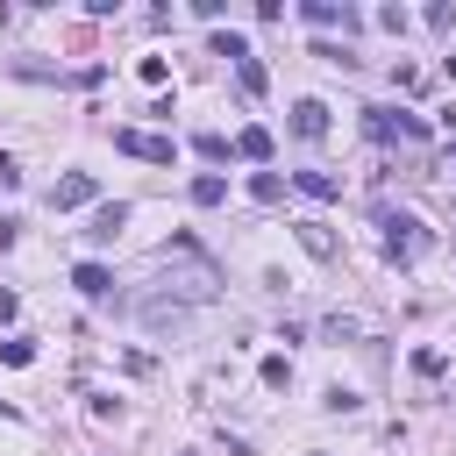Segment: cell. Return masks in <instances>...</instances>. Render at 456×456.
<instances>
[{"label": "cell", "instance_id": "6", "mask_svg": "<svg viewBox=\"0 0 456 456\" xmlns=\"http://www.w3.org/2000/svg\"><path fill=\"white\" fill-rule=\"evenodd\" d=\"M299 14H306V21H314V28H356V21H363V14H356V7H335V0H306V7H299Z\"/></svg>", "mask_w": 456, "mask_h": 456}, {"label": "cell", "instance_id": "3", "mask_svg": "<svg viewBox=\"0 0 456 456\" xmlns=\"http://www.w3.org/2000/svg\"><path fill=\"white\" fill-rule=\"evenodd\" d=\"M370 135H378V142H392V135H399V142H420L428 121H420V114H385V107H370Z\"/></svg>", "mask_w": 456, "mask_h": 456}, {"label": "cell", "instance_id": "14", "mask_svg": "<svg viewBox=\"0 0 456 456\" xmlns=\"http://www.w3.org/2000/svg\"><path fill=\"white\" fill-rule=\"evenodd\" d=\"M192 150H200V157H207V164H221V157H228V135H214V128H207V135H200V142H192Z\"/></svg>", "mask_w": 456, "mask_h": 456}, {"label": "cell", "instance_id": "11", "mask_svg": "<svg viewBox=\"0 0 456 456\" xmlns=\"http://www.w3.org/2000/svg\"><path fill=\"white\" fill-rule=\"evenodd\" d=\"M192 200H200V207H221V200H228V178L200 171V178H192Z\"/></svg>", "mask_w": 456, "mask_h": 456}, {"label": "cell", "instance_id": "17", "mask_svg": "<svg viewBox=\"0 0 456 456\" xmlns=\"http://www.w3.org/2000/svg\"><path fill=\"white\" fill-rule=\"evenodd\" d=\"M0 185H7V192L21 185V164H14V157H0Z\"/></svg>", "mask_w": 456, "mask_h": 456}, {"label": "cell", "instance_id": "15", "mask_svg": "<svg viewBox=\"0 0 456 456\" xmlns=\"http://www.w3.org/2000/svg\"><path fill=\"white\" fill-rule=\"evenodd\" d=\"M299 242H306V249H314V256H335V242H328V228H314V221H306V228H299Z\"/></svg>", "mask_w": 456, "mask_h": 456}, {"label": "cell", "instance_id": "12", "mask_svg": "<svg viewBox=\"0 0 456 456\" xmlns=\"http://www.w3.org/2000/svg\"><path fill=\"white\" fill-rule=\"evenodd\" d=\"M249 192H256L264 207H278V200H285V178H278V171H256V178H249Z\"/></svg>", "mask_w": 456, "mask_h": 456}, {"label": "cell", "instance_id": "16", "mask_svg": "<svg viewBox=\"0 0 456 456\" xmlns=\"http://www.w3.org/2000/svg\"><path fill=\"white\" fill-rule=\"evenodd\" d=\"M0 356H7V363H36V342H28V335H14V342H0Z\"/></svg>", "mask_w": 456, "mask_h": 456}, {"label": "cell", "instance_id": "10", "mask_svg": "<svg viewBox=\"0 0 456 456\" xmlns=\"http://www.w3.org/2000/svg\"><path fill=\"white\" fill-rule=\"evenodd\" d=\"M121 221H128V207H100V214H93V228H86V242H114V235H121Z\"/></svg>", "mask_w": 456, "mask_h": 456}, {"label": "cell", "instance_id": "9", "mask_svg": "<svg viewBox=\"0 0 456 456\" xmlns=\"http://www.w3.org/2000/svg\"><path fill=\"white\" fill-rule=\"evenodd\" d=\"M235 157H249V164H271V128H242V135H235Z\"/></svg>", "mask_w": 456, "mask_h": 456}, {"label": "cell", "instance_id": "1", "mask_svg": "<svg viewBox=\"0 0 456 456\" xmlns=\"http://www.w3.org/2000/svg\"><path fill=\"white\" fill-rule=\"evenodd\" d=\"M378 228H385V256H392V264H413V256L428 249V228H420L413 214H385Z\"/></svg>", "mask_w": 456, "mask_h": 456}, {"label": "cell", "instance_id": "5", "mask_svg": "<svg viewBox=\"0 0 456 456\" xmlns=\"http://www.w3.org/2000/svg\"><path fill=\"white\" fill-rule=\"evenodd\" d=\"M292 135H299V142H321V135H328V107H321V100H292Z\"/></svg>", "mask_w": 456, "mask_h": 456}, {"label": "cell", "instance_id": "13", "mask_svg": "<svg viewBox=\"0 0 456 456\" xmlns=\"http://www.w3.org/2000/svg\"><path fill=\"white\" fill-rule=\"evenodd\" d=\"M235 78H242V93H264V64H256V57H242V64H235Z\"/></svg>", "mask_w": 456, "mask_h": 456}, {"label": "cell", "instance_id": "4", "mask_svg": "<svg viewBox=\"0 0 456 456\" xmlns=\"http://www.w3.org/2000/svg\"><path fill=\"white\" fill-rule=\"evenodd\" d=\"M71 207H93V178L86 171H71V178L50 185V214H71Z\"/></svg>", "mask_w": 456, "mask_h": 456}, {"label": "cell", "instance_id": "8", "mask_svg": "<svg viewBox=\"0 0 456 456\" xmlns=\"http://www.w3.org/2000/svg\"><path fill=\"white\" fill-rule=\"evenodd\" d=\"M71 285H78L86 299H107V292H114V278H107V264H78V271H71Z\"/></svg>", "mask_w": 456, "mask_h": 456}, {"label": "cell", "instance_id": "7", "mask_svg": "<svg viewBox=\"0 0 456 456\" xmlns=\"http://www.w3.org/2000/svg\"><path fill=\"white\" fill-rule=\"evenodd\" d=\"M292 185H299L306 200H342V178H335V171H292Z\"/></svg>", "mask_w": 456, "mask_h": 456}, {"label": "cell", "instance_id": "2", "mask_svg": "<svg viewBox=\"0 0 456 456\" xmlns=\"http://www.w3.org/2000/svg\"><path fill=\"white\" fill-rule=\"evenodd\" d=\"M114 150L142 164H171V135H150V128H114Z\"/></svg>", "mask_w": 456, "mask_h": 456}]
</instances>
